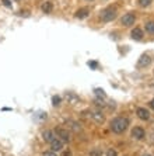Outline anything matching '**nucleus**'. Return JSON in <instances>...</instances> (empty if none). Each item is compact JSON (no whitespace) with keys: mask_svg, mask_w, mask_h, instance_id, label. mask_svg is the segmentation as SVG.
I'll return each mask as SVG.
<instances>
[{"mask_svg":"<svg viewBox=\"0 0 154 156\" xmlns=\"http://www.w3.org/2000/svg\"><path fill=\"white\" fill-rule=\"evenodd\" d=\"M128 125H129V120L128 118H125V117H116L111 122V129L114 131L115 134H122V132L126 131Z\"/></svg>","mask_w":154,"mask_h":156,"instance_id":"nucleus-1","label":"nucleus"},{"mask_svg":"<svg viewBox=\"0 0 154 156\" xmlns=\"http://www.w3.org/2000/svg\"><path fill=\"white\" fill-rule=\"evenodd\" d=\"M115 17H116V11H115V9H112V7L105 9V10L101 13V20L105 21V23L112 21Z\"/></svg>","mask_w":154,"mask_h":156,"instance_id":"nucleus-2","label":"nucleus"},{"mask_svg":"<svg viewBox=\"0 0 154 156\" xmlns=\"http://www.w3.org/2000/svg\"><path fill=\"white\" fill-rule=\"evenodd\" d=\"M55 135L56 136H59V139L63 142H69L70 141V134L67 132V129H65V128H60L57 127L56 129H55Z\"/></svg>","mask_w":154,"mask_h":156,"instance_id":"nucleus-3","label":"nucleus"},{"mask_svg":"<svg viewBox=\"0 0 154 156\" xmlns=\"http://www.w3.org/2000/svg\"><path fill=\"white\" fill-rule=\"evenodd\" d=\"M135 20H136L135 14H133V13H128V14H125L123 17H122L121 23H122V24H123L125 27H130L132 24H135Z\"/></svg>","mask_w":154,"mask_h":156,"instance_id":"nucleus-4","label":"nucleus"},{"mask_svg":"<svg viewBox=\"0 0 154 156\" xmlns=\"http://www.w3.org/2000/svg\"><path fill=\"white\" fill-rule=\"evenodd\" d=\"M144 135H146V132H144V129H143L142 127H135V128L132 129V138L137 139V141L143 139Z\"/></svg>","mask_w":154,"mask_h":156,"instance_id":"nucleus-5","label":"nucleus"},{"mask_svg":"<svg viewBox=\"0 0 154 156\" xmlns=\"http://www.w3.org/2000/svg\"><path fill=\"white\" fill-rule=\"evenodd\" d=\"M66 100H67V103H70V104H77V103L80 101V97L76 93H73V91H67L66 93Z\"/></svg>","mask_w":154,"mask_h":156,"instance_id":"nucleus-6","label":"nucleus"},{"mask_svg":"<svg viewBox=\"0 0 154 156\" xmlns=\"http://www.w3.org/2000/svg\"><path fill=\"white\" fill-rule=\"evenodd\" d=\"M136 114H137V117H139L140 120H143V121H146V120H149V118H150V113H149L146 108H143V107L137 108L136 110Z\"/></svg>","mask_w":154,"mask_h":156,"instance_id":"nucleus-7","label":"nucleus"},{"mask_svg":"<svg viewBox=\"0 0 154 156\" xmlns=\"http://www.w3.org/2000/svg\"><path fill=\"white\" fill-rule=\"evenodd\" d=\"M50 148H52V151H53V152H55V151H56V152H57V151H62V149H63V142H62L60 139L55 138L53 141L50 142Z\"/></svg>","mask_w":154,"mask_h":156,"instance_id":"nucleus-8","label":"nucleus"},{"mask_svg":"<svg viewBox=\"0 0 154 156\" xmlns=\"http://www.w3.org/2000/svg\"><path fill=\"white\" fill-rule=\"evenodd\" d=\"M42 138H43V141H45V142H49V144H50V142L53 141L56 136H55L53 131H45V132L42 134Z\"/></svg>","mask_w":154,"mask_h":156,"instance_id":"nucleus-9","label":"nucleus"},{"mask_svg":"<svg viewBox=\"0 0 154 156\" xmlns=\"http://www.w3.org/2000/svg\"><path fill=\"white\" fill-rule=\"evenodd\" d=\"M91 117H93V120L95 121V122H98V124H102V122H104V120H105L104 114L100 113V111H95V113H93V114H91Z\"/></svg>","mask_w":154,"mask_h":156,"instance_id":"nucleus-10","label":"nucleus"},{"mask_svg":"<svg viewBox=\"0 0 154 156\" xmlns=\"http://www.w3.org/2000/svg\"><path fill=\"white\" fill-rule=\"evenodd\" d=\"M132 38L133 40H136V41L143 40V31H142L140 28H135L132 31Z\"/></svg>","mask_w":154,"mask_h":156,"instance_id":"nucleus-11","label":"nucleus"},{"mask_svg":"<svg viewBox=\"0 0 154 156\" xmlns=\"http://www.w3.org/2000/svg\"><path fill=\"white\" fill-rule=\"evenodd\" d=\"M150 63H151V59H150V56H149V55H143V56L140 58V61H139V66H140V68L150 65Z\"/></svg>","mask_w":154,"mask_h":156,"instance_id":"nucleus-12","label":"nucleus"},{"mask_svg":"<svg viewBox=\"0 0 154 156\" xmlns=\"http://www.w3.org/2000/svg\"><path fill=\"white\" fill-rule=\"evenodd\" d=\"M88 14H90L88 9H80V10L76 11V17L77 18H86Z\"/></svg>","mask_w":154,"mask_h":156,"instance_id":"nucleus-13","label":"nucleus"},{"mask_svg":"<svg viewBox=\"0 0 154 156\" xmlns=\"http://www.w3.org/2000/svg\"><path fill=\"white\" fill-rule=\"evenodd\" d=\"M42 11L46 13V14H49L50 11H52V3H50V2H45V3L42 4Z\"/></svg>","mask_w":154,"mask_h":156,"instance_id":"nucleus-14","label":"nucleus"},{"mask_svg":"<svg viewBox=\"0 0 154 156\" xmlns=\"http://www.w3.org/2000/svg\"><path fill=\"white\" fill-rule=\"evenodd\" d=\"M69 128H72L73 131H74V132H79L80 129H81V128H80V125L77 122H74V121H69Z\"/></svg>","mask_w":154,"mask_h":156,"instance_id":"nucleus-15","label":"nucleus"},{"mask_svg":"<svg viewBox=\"0 0 154 156\" xmlns=\"http://www.w3.org/2000/svg\"><path fill=\"white\" fill-rule=\"evenodd\" d=\"M146 31L149 34H153V35H154V21L146 23Z\"/></svg>","mask_w":154,"mask_h":156,"instance_id":"nucleus-16","label":"nucleus"},{"mask_svg":"<svg viewBox=\"0 0 154 156\" xmlns=\"http://www.w3.org/2000/svg\"><path fill=\"white\" fill-rule=\"evenodd\" d=\"M151 2H153V0H139V4L142 7H149L151 4Z\"/></svg>","mask_w":154,"mask_h":156,"instance_id":"nucleus-17","label":"nucleus"},{"mask_svg":"<svg viewBox=\"0 0 154 156\" xmlns=\"http://www.w3.org/2000/svg\"><path fill=\"white\" fill-rule=\"evenodd\" d=\"M95 94H97L98 97H101V98H105V97H107V94L104 93V90H102V89H95Z\"/></svg>","mask_w":154,"mask_h":156,"instance_id":"nucleus-18","label":"nucleus"},{"mask_svg":"<svg viewBox=\"0 0 154 156\" xmlns=\"http://www.w3.org/2000/svg\"><path fill=\"white\" fill-rule=\"evenodd\" d=\"M90 156H102V151H100V149H93V151L90 152Z\"/></svg>","mask_w":154,"mask_h":156,"instance_id":"nucleus-19","label":"nucleus"},{"mask_svg":"<svg viewBox=\"0 0 154 156\" xmlns=\"http://www.w3.org/2000/svg\"><path fill=\"white\" fill-rule=\"evenodd\" d=\"M52 101H53L55 105H59V104H60V97H59V96H53Z\"/></svg>","mask_w":154,"mask_h":156,"instance_id":"nucleus-20","label":"nucleus"},{"mask_svg":"<svg viewBox=\"0 0 154 156\" xmlns=\"http://www.w3.org/2000/svg\"><path fill=\"white\" fill-rule=\"evenodd\" d=\"M107 156H116V151L115 149H108Z\"/></svg>","mask_w":154,"mask_h":156,"instance_id":"nucleus-21","label":"nucleus"},{"mask_svg":"<svg viewBox=\"0 0 154 156\" xmlns=\"http://www.w3.org/2000/svg\"><path fill=\"white\" fill-rule=\"evenodd\" d=\"M43 156H57V155L53 152V151H49V152H45V153H43Z\"/></svg>","mask_w":154,"mask_h":156,"instance_id":"nucleus-22","label":"nucleus"},{"mask_svg":"<svg viewBox=\"0 0 154 156\" xmlns=\"http://www.w3.org/2000/svg\"><path fill=\"white\" fill-rule=\"evenodd\" d=\"M3 2V4L6 6V7H11V2L10 0H2Z\"/></svg>","mask_w":154,"mask_h":156,"instance_id":"nucleus-23","label":"nucleus"},{"mask_svg":"<svg viewBox=\"0 0 154 156\" xmlns=\"http://www.w3.org/2000/svg\"><path fill=\"white\" fill-rule=\"evenodd\" d=\"M88 65L91 66V68H97V62H88Z\"/></svg>","mask_w":154,"mask_h":156,"instance_id":"nucleus-24","label":"nucleus"},{"mask_svg":"<svg viewBox=\"0 0 154 156\" xmlns=\"http://www.w3.org/2000/svg\"><path fill=\"white\" fill-rule=\"evenodd\" d=\"M150 107H151V108H154V98H153V100H151V101H150Z\"/></svg>","mask_w":154,"mask_h":156,"instance_id":"nucleus-25","label":"nucleus"},{"mask_svg":"<svg viewBox=\"0 0 154 156\" xmlns=\"http://www.w3.org/2000/svg\"><path fill=\"white\" fill-rule=\"evenodd\" d=\"M144 156H151V155H144Z\"/></svg>","mask_w":154,"mask_h":156,"instance_id":"nucleus-26","label":"nucleus"},{"mask_svg":"<svg viewBox=\"0 0 154 156\" xmlns=\"http://www.w3.org/2000/svg\"><path fill=\"white\" fill-rule=\"evenodd\" d=\"M90 2H91V0H90Z\"/></svg>","mask_w":154,"mask_h":156,"instance_id":"nucleus-27","label":"nucleus"}]
</instances>
